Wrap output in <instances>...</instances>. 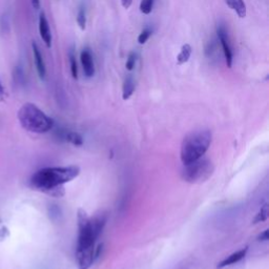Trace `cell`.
Listing matches in <instances>:
<instances>
[{
  "instance_id": "24",
  "label": "cell",
  "mask_w": 269,
  "mask_h": 269,
  "mask_svg": "<svg viewBox=\"0 0 269 269\" xmlns=\"http://www.w3.org/2000/svg\"><path fill=\"white\" fill-rule=\"evenodd\" d=\"M136 59H137V55L132 52L130 53L129 55V58H127V61H126V69L129 71H133L134 68H135V65H136Z\"/></svg>"
},
{
  "instance_id": "9",
  "label": "cell",
  "mask_w": 269,
  "mask_h": 269,
  "mask_svg": "<svg viewBox=\"0 0 269 269\" xmlns=\"http://www.w3.org/2000/svg\"><path fill=\"white\" fill-rule=\"evenodd\" d=\"M32 48H33L34 61H35V66H36V70H37L38 76L40 77V79L44 80L45 76H46V69H45V65H44L42 55L40 53V49H39V47H38V45L36 44V42L32 43Z\"/></svg>"
},
{
  "instance_id": "15",
  "label": "cell",
  "mask_w": 269,
  "mask_h": 269,
  "mask_svg": "<svg viewBox=\"0 0 269 269\" xmlns=\"http://www.w3.org/2000/svg\"><path fill=\"white\" fill-rule=\"evenodd\" d=\"M191 52H193V48H191V46L188 43L182 45L180 53H179V55L177 56V65L182 66L184 63H186L190 58Z\"/></svg>"
},
{
  "instance_id": "7",
  "label": "cell",
  "mask_w": 269,
  "mask_h": 269,
  "mask_svg": "<svg viewBox=\"0 0 269 269\" xmlns=\"http://www.w3.org/2000/svg\"><path fill=\"white\" fill-rule=\"evenodd\" d=\"M94 248L85 249L82 251H76V260L78 269H89L95 262L94 258Z\"/></svg>"
},
{
  "instance_id": "17",
  "label": "cell",
  "mask_w": 269,
  "mask_h": 269,
  "mask_svg": "<svg viewBox=\"0 0 269 269\" xmlns=\"http://www.w3.org/2000/svg\"><path fill=\"white\" fill-rule=\"evenodd\" d=\"M268 214H269V206H268L267 203H265L261 207V209L259 210V212L255 214V217L253 218L252 223L257 224V223L265 222L268 219Z\"/></svg>"
},
{
  "instance_id": "26",
  "label": "cell",
  "mask_w": 269,
  "mask_h": 269,
  "mask_svg": "<svg viewBox=\"0 0 269 269\" xmlns=\"http://www.w3.org/2000/svg\"><path fill=\"white\" fill-rule=\"evenodd\" d=\"M7 98V92H6V88L3 84V82L0 81V101H5V99Z\"/></svg>"
},
{
  "instance_id": "30",
  "label": "cell",
  "mask_w": 269,
  "mask_h": 269,
  "mask_svg": "<svg viewBox=\"0 0 269 269\" xmlns=\"http://www.w3.org/2000/svg\"><path fill=\"white\" fill-rule=\"evenodd\" d=\"M0 222H2V220H0Z\"/></svg>"
},
{
  "instance_id": "16",
  "label": "cell",
  "mask_w": 269,
  "mask_h": 269,
  "mask_svg": "<svg viewBox=\"0 0 269 269\" xmlns=\"http://www.w3.org/2000/svg\"><path fill=\"white\" fill-rule=\"evenodd\" d=\"M13 80H14V83L18 86H23L25 84V75L22 67H15L14 72H13Z\"/></svg>"
},
{
  "instance_id": "5",
  "label": "cell",
  "mask_w": 269,
  "mask_h": 269,
  "mask_svg": "<svg viewBox=\"0 0 269 269\" xmlns=\"http://www.w3.org/2000/svg\"><path fill=\"white\" fill-rule=\"evenodd\" d=\"M77 220H78V242H77L76 251L94 248L98 237L93 230L91 218L84 209L79 208L77 212Z\"/></svg>"
},
{
  "instance_id": "27",
  "label": "cell",
  "mask_w": 269,
  "mask_h": 269,
  "mask_svg": "<svg viewBox=\"0 0 269 269\" xmlns=\"http://www.w3.org/2000/svg\"><path fill=\"white\" fill-rule=\"evenodd\" d=\"M121 4L124 9H129L133 4V0H121Z\"/></svg>"
},
{
  "instance_id": "19",
  "label": "cell",
  "mask_w": 269,
  "mask_h": 269,
  "mask_svg": "<svg viewBox=\"0 0 269 269\" xmlns=\"http://www.w3.org/2000/svg\"><path fill=\"white\" fill-rule=\"evenodd\" d=\"M153 3H155V0H141V3H140L141 13H143V14L145 15L150 14L152 11Z\"/></svg>"
},
{
  "instance_id": "14",
  "label": "cell",
  "mask_w": 269,
  "mask_h": 269,
  "mask_svg": "<svg viewBox=\"0 0 269 269\" xmlns=\"http://www.w3.org/2000/svg\"><path fill=\"white\" fill-rule=\"evenodd\" d=\"M135 88H136V85H135V81H134V78L130 75L127 76L124 82H123V86H122V98L123 100H129L134 92H135Z\"/></svg>"
},
{
  "instance_id": "10",
  "label": "cell",
  "mask_w": 269,
  "mask_h": 269,
  "mask_svg": "<svg viewBox=\"0 0 269 269\" xmlns=\"http://www.w3.org/2000/svg\"><path fill=\"white\" fill-rule=\"evenodd\" d=\"M39 33L45 45L47 47H50V45H52V34H50L48 21L44 15V13H41L39 17Z\"/></svg>"
},
{
  "instance_id": "18",
  "label": "cell",
  "mask_w": 269,
  "mask_h": 269,
  "mask_svg": "<svg viewBox=\"0 0 269 269\" xmlns=\"http://www.w3.org/2000/svg\"><path fill=\"white\" fill-rule=\"evenodd\" d=\"M69 58H70V65H71V73L74 79H78V66H77L76 61V56L74 53V49L72 48L69 53Z\"/></svg>"
},
{
  "instance_id": "2",
  "label": "cell",
  "mask_w": 269,
  "mask_h": 269,
  "mask_svg": "<svg viewBox=\"0 0 269 269\" xmlns=\"http://www.w3.org/2000/svg\"><path fill=\"white\" fill-rule=\"evenodd\" d=\"M212 141L211 132L198 130L187 134L181 144L180 158L183 164H188L204 157Z\"/></svg>"
},
{
  "instance_id": "22",
  "label": "cell",
  "mask_w": 269,
  "mask_h": 269,
  "mask_svg": "<svg viewBox=\"0 0 269 269\" xmlns=\"http://www.w3.org/2000/svg\"><path fill=\"white\" fill-rule=\"evenodd\" d=\"M217 50V41L216 40H211L209 42H207V44L205 45V56L210 58Z\"/></svg>"
},
{
  "instance_id": "4",
  "label": "cell",
  "mask_w": 269,
  "mask_h": 269,
  "mask_svg": "<svg viewBox=\"0 0 269 269\" xmlns=\"http://www.w3.org/2000/svg\"><path fill=\"white\" fill-rule=\"evenodd\" d=\"M214 172V165L208 158H200L188 164H184L181 177L187 183L198 184L207 181Z\"/></svg>"
},
{
  "instance_id": "21",
  "label": "cell",
  "mask_w": 269,
  "mask_h": 269,
  "mask_svg": "<svg viewBox=\"0 0 269 269\" xmlns=\"http://www.w3.org/2000/svg\"><path fill=\"white\" fill-rule=\"evenodd\" d=\"M77 23H78L79 28L84 31L86 28V15H85V10L84 8H80L78 15H77Z\"/></svg>"
},
{
  "instance_id": "12",
  "label": "cell",
  "mask_w": 269,
  "mask_h": 269,
  "mask_svg": "<svg viewBox=\"0 0 269 269\" xmlns=\"http://www.w3.org/2000/svg\"><path fill=\"white\" fill-rule=\"evenodd\" d=\"M225 4L236 12V14L240 18L246 17V5L244 0H224Z\"/></svg>"
},
{
  "instance_id": "8",
  "label": "cell",
  "mask_w": 269,
  "mask_h": 269,
  "mask_svg": "<svg viewBox=\"0 0 269 269\" xmlns=\"http://www.w3.org/2000/svg\"><path fill=\"white\" fill-rule=\"evenodd\" d=\"M80 60L81 65L83 68V73L87 77V78H91L95 75V65H94V59L92 56L91 50L89 48H84L81 54H80Z\"/></svg>"
},
{
  "instance_id": "3",
  "label": "cell",
  "mask_w": 269,
  "mask_h": 269,
  "mask_svg": "<svg viewBox=\"0 0 269 269\" xmlns=\"http://www.w3.org/2000/svg\"><path fill=\"white\" fill-rule=\"evenodd\" d=\"M17 116L23 129L31 133L44 134L54 127V120L33 103L23 104Z\"/></svg>"
},
{
  "instance_id": "28",
  "label": "cell",
  "mask_w": 269,
  "mask_h": 269,
  "mask_svg": "<svg viewBox=\"0 0 269 269\" xmlns=\"http://www.w3.org/2000/svg\"><path fill=\"white\" fill-rule=\"evenodd\" d=\"M6 236H9V230L7 228L0 229V239H5Z\"/></svg>"
},
{
  "instance_id": "20",
  "label": "cell",
  "mask_w": 269,
  "mask_h": 269,
  "mask_svg": "<svg viewBox=\"0 0 269 269\" xmlns=\"http://www.w3.org/2000/svg\"><path fill=\"white\" fill-rule=\"evenodd\" d=\"M0 31L3 34H8L10 32V18L7 13L0 17Z\"/></svg>"
},
{
  "instance_id": "25",
  "label": "cell",
  "mask_w": 269,
  "mask_h": 269,
  "mask_svg": "<svg viewBox=\"0 0 269 269\" xmlns=\"http://www.w3.org/2000/svg\"><path fill=\"white\" fill-rule=\"evenodd\" d=\"M269 230L268 229H265L264 232L258 237V241L260 242H267L269 240Z\"/></svg>"
},
{
  "instance_id": "1",
  "label": "cell",
  "mask_w": 269,
  "mask_h": 269,
  "mask_svg": "<svg viewBox=\"0 0 269 269\" xmlns=\"http://www.w3.org/2000/svg\"><path fill=\"white\" fill-rule=\"evenodd\" d=\"M80 174L78 166H62V168H45L36 172L31 178V185L37 190L52 197L65 195L63 184L69 183Z\"/></svg>"
},
{
  "instance_id": "13",
  "label": "cell",
  "mask_w": 269,
  "mask_h": 269,
  "mask_svg": "<svg viewBox=\"0 0 269 269\" xmlns=\"http://www.w3.org/2000/svg\"><path fill=\"white\" fill-rule=\"evenodd\" d=\"M91 221H92V227L94 233L97 237L100 236V234L102 233V230H103L106 221H107V217L105 213H99L97 216H95L94 218H91Z\"/></svg>"
},
{
  "instance_id": "11",
  "label": "cell",
  "mask_w": 269,
  "mask_h": 269,
  "mask_svg": "<svg viewBox=\"0 0 269 269\" xmlns=\"http://www.w3.org/2000/svg\"><path fill=\"white\" fill-rule=\"evenodd\" d=\"M247 251H248V247H244V248H242V249L232 253L230 255H228L227 258H225L223 261H221L219 264H218V269L239 263L241 260L245 258Z\"/></svg>"
},
{
  "instance_id": "6",
  "label": "cell",
  "mask_w": 269,
  "mask_h": 269,
  "mask_svg": "<svg viewBox=\"0 0 269 269\" xmlns=\"http://www.w3.org/2000/svg\"><path fill=\"white\" fill-rule=\"evenodd\" d=\"M218 38H219V41L222 45L223 48V53L225 56V61H226V66L227 68H232L233 67V61H234V54H233V48L232 45H230L229 42V38L227 35V32L224 27H219L217 30Z\"/></svg>"
},
{
  "instance_id": "23",
  "label": "cell",
  "mask_w": 269,
  "mask_h": 269,
  "mask_svg": "<svg viewBox=\"0 0 269 269\" xmlns=\"http://www.w3.org/2000/svg\"><path fill=\"white\" fill-rule=\"evenodd\" d=\"M151 35V30L150 29H144L141 34L138 37V42L140 44H144L146 43V41L149 39V37Z\"/></svg>"
},
{
  "instance_id": "29",
  "label": "cell",
  "mask_w": 269,
  "mask_h": 269,
  "mask_svg": "<svg viewBox=\"0 0 269 269\" xmlns=\"http://www.w3.org/2000/svg\"><path fill=\"white\" fill-rule=\"evenodd\" d=\"M31 2H32V6L34 9L38 10L40 8V0H31Z\"/></svg>"
}]
</instances>
